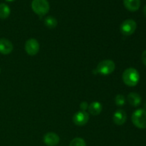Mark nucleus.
I'll list each match as a JSON object with an SVG mask.
<instances>
[{
	"label": "nucleus",
	"instance_id": "1",
	"mask_svg": "<svg viewBox=\"0 0 146 146\" xmlns=\"http://www.w3.org/2000/svg\"><path fill=\"white\" fill-rule=\"evenodd\" d=\"M122 78L125 85L133 87L135 86L139 82L140 74L135 68H128L123 73Z\"/></svg>",
	"mask_w": 146,
	"mask_h": 146
},
{
	"label": "nucleus",
	"instance_id": "2",
	"mask_svg": "<svg viewBox=\"0 0 146 146\" xmlns=\"http://www.w3.org/2000/svg\"><path fill=\"white\" fill-rule=\"evenodd\" d=\"M31 9L35 14L42 17L49 11L50 4L47 0H33Z\"/></svg>",
	"mask_w": 146,
	"mask_h": 146
},
{
	"label": "nucleus",
	"instance_id": "3",
	"mask_svg": "<svg viewBox=\"0 0 146 146\" xmlns=\"http://www.w3.org/2000/svg\"><path fill=\"white\" fill-rule=\"evenodd\" d=\"M132 122L137 128L143 129L146 128V111L144 109H138L133 113Z\"/></svg>",
	"mask_w": 146,
	"mask_h": 146
},
{
	"label": "nucleus",
	"instance_id": "4",
	"mask_svg": "<svg viewBox=\"0 0 146 146\" xmlns=\"http://www.w3.org/2000/svg\"><path fill=\"white\" fill-rule=\"evenodd\" d=\"M115 68V64L112 60L106 59L101 61L98 64L96 71L104 76H108L112 74Z\"/></svg>",
	"mask_w": 146,
	"mask_h": 146
},
{
	"label": "nucleus",
	"instance_id": "5",
	"mask_svg": "<svg viewBox=\"0 0 146 146\" xmlns=\"http://www.w3.org/2000/svg\"><path fill=\"white\" fill-rule=\"evenodd\" d=\"M137 28V24L133 19H128L125 20L122 22L120 27V30L121 32L125 36H131L135 32Z\"/></svg>",
	"mask_w": 146,
	"mask_h": 146
},
{
	"label": "nucleus",
	"instance_id": "6",
	"mask_svg": "<svg viewBox=\"0 0 146 146\" xmlns=\"http://www.w3.org/2000/svg\"><path fill=\"white\" fill-rule=\"evenodd\" d=\"M39 43L35 38H29L25 43V51L29 55L35 56L39 51Z\"/></svg>",
	"mask_w": 146,
	"mask_h": 146
},
{
	"label": "nucleus",
	"instance_id": "7",
	"mask_svg": "<svg viewBox=\"0 0 146 146\" xmlns=\"http://www.w3.org/2000/svg\"><path fill=\"white\" fill-rule=\"evenodd\" d=\"M89 120V115L86 111H78L73 116V122L78 126H84Z\"/></svg>",
	"mask_w": 146,
	"mask_h": 146
},
{
	"label": "nucleus",
	"instance_id": "8",
	"mask_svg": "<svg viewBox=\"0 0 146 146\" xmlns=\"http://www.w3.org/2000/svg\"><path fill=\"white\" fill-rule=\"evenodd\" d=\"M44 143L48 146H56L60 141L59 136L55 133H47L44 136Z\"/></svg>",
	"mask_w": 146,
	"mask_h": 146
},
{
	"label": "nucleus",
	"instance_id": "9",
	"mask_svg": "<svg viewBox=\"0 0 146 146\" xmlns=\"http://www.w3.org/2000/svg\"><path fill=\"white\" fill-rule=\"evenodd\" d=\"M127 120V114L123 109L117 110L113 115V121L114 123L118 125H122Z\"/></svg>",
	"mask_w": 146,
	"mask_h": 146
},
{
	"label": "nucleus",
	"instance_id": "10",
	"mask_svg": "<svg viewBox=\"0 0 146 146\" xmlns=\"http://www.w3.org/2000/svg\"><path fill=\"white\" fill-rule=\"evenodd\" d=\"M13 44L7 38H1L0 39V53L4 55H7L11 53L13 51Z\"/></svg>",
	"mask_w": 146,
	"mask_h": 146
},
{
	"label": "nucleus",
	"instance_id": "11",
	"mask_svg": "<svg viewBox=\"0 0 146 146\" xmlns=\"http://www.w3.org/2000/svg\"><path fill=\"white\" fill-rule=\"evenodd\" d=\"M125 8L130 11H136L141 7V0H123Z\"/></svg>",
	"mask_w": 146,
	"mask_h": 146
},
{
	"label": "nucleus",
	"instance_id": "12",
	"mask_svg": "<svg viewBox=\"0 0 146 146\" xmlns=\"http://www.w3.org/2000/svg\"><path fill=\"white\" fill-rule=\"evenodd\" d=\"M88 113L93 115H98L102 111V105L98 101H94L88 107Z\"/></svg>",
	"mask_w": 146,
	"mask_h": 146
},
{
	"label": "nucleus",
	"instance_id": "13",
	"mask_svg": "<svg viewBox=\"0 0 146 146\" xmlns=\"http://www.w3.org/2000/svg\"><path fill=\"white\" fill-rule=\"evenodd\" d=\"M127 100H128V103L131 104L133 106H138L141 103V97L137 93H130L127 96Z\"/></svg>",
	"mask_w": 146,
	"mask_h": 146
},
{
	"label": "nucleus",
	"instance_id": "14",
	"mask_svg": "<svg viewBox=\"0 0 146 146\" xmlns=\"http://www.w3.org/2000/svg\"><path fill=\"white\" fill-rule=\"evenodd\" d=\"M11 13V9L7 4L4 3L0 4V19H5L8 18Z\"/></svg>",
	"mask_w": 146,
	"mask_h": 146
},
{
	"label": "nucleus",
	"instance_id": "15",
	"mask_svg": "<svg viewBox=\"0 0 146 146\" xmlns=\"http://www.w3.org/2000/svg\"><path fill=\"white\" fill-rule=\"evenodd\" d=\"M44 24L46 27L48 29H54L56 27L58 24V21L56 18H54L52 16H48L46 17L44 19Z\"/></svg>",
	"mask_w": 146,
	"mask_h": 146
},
{
	"label": "nucleus",
	"instance_id": "16",
	"mask_svg": "<svg viewBox=\"0 0 146 146\" xmlns=\"http://www.w3.org/2000/svg\"><path fill=\"white\" fill-rule=\"evenodd\" d=\"M69 146H86V143L83 138H75L70 142Z\"/></svg>",
	"mask_w": 146,
	"mask_h": 146
},
{
	"label": "nucleus",
	"instance_id": "17",
	"mask_svg": "<svg viewBox=\"0 0 146 146\" xmlns=\"http://www.w3.org/2000/svg\"><path fill=\"white\" fill-rule=\"evenodd\" d=\"M115 103L118 106H122L125 104V98L122 94H118L115 98Z\"/></svg>",
	"mask_w": 146,
	"mask_h": 146
},
{
	"label": "nucleus",
	"instance_id": "18",
	"mask_svg": "<svg viewBox=\"0 0 146 146\" xmlns=\"http://www.w3.org/2000/svg\"><path fill=\"white\" fill-rule=\"evenodd\" d=\"M88 104L86 101H84V102H81V104H80V108L82 111H86L88 109Z\"/></svg>",
	"mask_w": 146,
	"mask_h": 146
},
{
	"label": "nucleus",
	"instance_id": "19",
	"mask_svg": "<svg viewBox=\"0 0 146 146\" xmlns=\"http://www.w3.org/2000/svg\"><path fill=\"white\" fill-rule=\"evenodd\" d=\"M141 58H142L143 63V64L146 66V50H145V51L143 52L142 56H141Z\"/></svg>",
	"mask_w": 146,
	"mask_h": 146
},
{
	"label": "nucleus",
	"instance_id": "20",
	"mask_svg": "<svg viewBox=\"0 0 146 146\" xmlns=\"http://www.w3.org/2000/svg\"><path fill=\"white\" fill-rule=\"evenodd\" d=\"M143 14H144V15H145V17H146V5L144 7V8H143Z\"/></svg>",
	"mask_w": 146,
	"mask_h": 146
},
{
	"label": "nucleus",
	"instance_id": "21",
	"mask_svg": "<svg viewBox=\"0 0 146 146\" xmlns=\"http://www.w3.org/2000/svg\"><path fill=\"white\" fill-rule=\"evenodd\" d=\"M6 1H10V2H11V1H14V0H6Z\"/></svg>",
	"mask_w": 146,
	"mask_h": 146
},
{
	"label": "nucleus",
	"instance_id": "22",
	"mask_svg": "<svg viewBox=\"0 0 146 146\" xmlns=\"http://www.w3.org/2000/svg\"><path fill=\"white\" fill-rule=\"evenodd\" d=\"M0 73H1V68H0Z\"/></svg>",
	"mask_w": 146,
	"mask_h": 146
}]
</instances>
